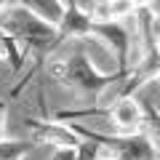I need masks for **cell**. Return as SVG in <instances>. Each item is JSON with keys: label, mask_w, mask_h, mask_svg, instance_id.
<instances>
[{"label": "cell", "mask_w": 160, "mask_h": 160, "mask_svg": "<svg viewBox=\"0 0 160 160\" xmlns=\"http://www.w3.org/2000/svg\"><path fill=\"white\" fill-rule=\"evenodd\" d=\"M48 160H78V149H69V147H62V149H53Z\"/></svg>", "instance_id": "obj_13"}, {"label": "cell", "mask_w": 160, "mask_h": 160, "mask_svg": "<svg viewBox=\"0 0 160 160\" xmlns=\"http://www.w3.org/2000/svg\"><path fill=\"white\" fill-rule=\"evenodd\" d=\"M139 6H142V3H133V0H118V3H109V16H112V22H128V19L133 22Z\"/></svg>", "instance_id": "obj_11"}, {"label": "cell", "mask_w": 160, "mask_h": 160, "mask_svg": "<svg viewBox=\"0 0 160 160\" xmlns=\"http://www.w3.org/2000/svg\"><path fill=\"white\" fill-rule=\"evenodd\" d=\"M38 142H27V139H0V160H27L35 152Z\"/></svg>", "instance_id": "obj_9"}, {"label": "cell", "mask_w": 160, "mask_h": 160, "mask_svg": "<svg viewBox=\"0 0 160 160\" xmlns=\"http://www.w3.org/2000/svg\"><path fill=\"white\" fill-rule=\"evenodd\" d=\"M56 120H80V118H104L109 120L115 136H133L144 131V102L136 96L112 99L107 107H80V109H59Z\"/></svg>", "instance_id": "obj_3"}, {"label": "cell", "mask_w": 160, "mask_h": 160, "mask_svg": "<svg viewBox=\"0 0 160 160\" xmlns=\"http://www.w3.org/2000/svg\"><path fill=\"white\" fill-rule=\"evenodd\" d=\"M99 158H102V147L96 142H86L83 139V144L78 147V160H99Z\"/></svg>", "instance_id": "obj_12"}, {"label": "cell", "mask_w": 160, "mask_h": 160, "mask_svg": "<svg viewBox=\"0 0 160 160\" xmlns=\"http://www.w3.org/2000/svg\"><path fill=\"white\" fill-rule=\"evenodd\" d=\"M0 53H3V59L11 62L13 72H19V69L27 64V56H29V51L24 48V43L19 38H13L6 27H0Z\"/></svg>", "instance_id": "obj_8"}, {"label": "cell", "mask_w": 160, "mask_h": 160, "mask_svg": "<svg viewBox=\"0 0 160 160\" xmlns=\"http://www.w3.org/2000/svg\"><path fill=\"white\" fill-rule=\"evenodd\" d=\"M99 160H102V158H99Z\"/></svg>", "instance_id": "obj_17"}, {"label": "cell", "mask_w": 160, "mask_h": 160, "mask_svg": "<svg viewBox=\"0 0 160 160\" xmlns=\"http://www.w3.org/2000/svg\"><path fill=\"white\" fill-rule=\"evenodd\" d=\"M8 8H11V3H6V0H0V16H6Z\"/></svg>", "instance_id": "obj_15"}, {"label": "cell", "mask_w": 160, "mask_h": 160, "mask_svg": "<svg viewBox=\"0 0 160 160\" xmlns=\"http://www.w3.org/2000/svg\"><path fill=\"white\" fill-rule=\"evenodd\" d=\"M6 128H8V102L0 99V139H6Z\"/></svg>", "instance_id": "obj_14"}, {"label": "cell", "mask_w": 160, "mask_h": 160, "mask_svg": "<svg viewBox=\"0 0 160 160\" xmlns=\"http://www.w3.org/2000/svg\"><path fill=\"white\" fill-rule=\"evenodd\" d=\"M0 59H3V53H0Z\"/></svg>", "instance_id": "obj_16"}, {"label": "cell", "mask_w": 160, "mask_h": 160, "mask_svg": "<svg viewBox=\"0 0 160 160\" xmlns=\"http://www.w3.org/2000/svg\"><path fill=\"white\" fill-rule=\"evenodd\" d=\"M93 35V22L80 3H69L67 6V16H64L62 27H59V43L67 40H91Z\"/></svg>", "instance_id": "obj_6"}, {"label": "cell", "mask_w": 160, "mask_h": 160, "mask_svg": "<svg viewBox=\"0 0 160 160\" xmlns=\"http://www.w3.org/2000/svg\"><path fill=\"white\" fill-rule=\"evenodd\" d=\"M123 75L115 69V72H107V69L96 67V62L91 59L88 51H78L72 56L64 59V78H62V86H67L69 91L78 93L80 102H96L102 99L107 91L118 88L123 83Z\"/></svg>", "instance_id": "obj_1"}, {"label": "cell", "mask_w": 160, "mask_h": 160, "mask_svg": "<svg viewBox=\"0 0 160 160\" xmlns=\"http://www.w3.org/2000/svg\"><path fill=\"white\" fill-rule=\"evenodd\" d=\"M0 27H6L13 38H19L24 43V48L29 53H35L38 62H43V64L48 59H53L56 48L62 46L59 43V29L46 24L43 19H38L24 3H11V8L3 16Z\"/></svg>", "instance_id": "obj_2"}, {"label": "cell", "mask_w": 160, "mask_h": 160, "mask_svg": "<svg viewBox=\"0 0 160 160\" xmlns=\"http://www.w3.org/2000/svg\"><path fill=\"white\" fill-rule=\"evenodd\" d=\"M72 128L80 139L96 142L102 147V160H160L158 149L149 144L144 131L133 136H115V133H96L80 123H72Z\"/></svg>", "instance_id": "obj_4"}, {"label": "cell", "mask_w": 160, "mask_h": 160, "mask_svg": "<svg viewBox=\"0 0 160 160\" xmlns=\"http://www.w3.org/2000/svg\"><path fill=\"white\" fill-rule=\"evenodd\" d=\"M24 126L32 131V142H38V144H51L53 149H62V147L78 149L80 144H83V139L75 133L72 123H62V120H56V118H51V120L27 118Z\"/></svg>", "instance_id": "obj_5"}, {"label": "cell", "mask_w": 160, "mask_h": 160, "mask_svg": "<svg viewBox=\"0 0 160 160\" xmlns=\"http://www.w3.org/2000/svg\"><path fill=\"white\" fill-rule=\"evenodd\" d=\"M158 83H160V80H158Z\"/></svg>", "instance_id": "obj_18"}, {"label": "cell", "mask_w": 160, "mask_h": 160, "mask_svg": "<svg viewBox=\"0 0 160 160\" xmlns=\"http://www.w3.org/2000/svg\"><path fill=\"white\" fill-rule=\"evenodd\" d=\"M144 133H147L149 144L158 149L160 155V107L155 102H144Z\"/></svg>", "instance_id": "obj_10"}, {"label": "cell", "mask_w": 160, "mask_h": 160, "mask_svg": "<svg viewBox=\"0 0 160 160\" xmlns=\"http://www.w3.org/2000/svg\"><path fill=\"white\" fill-rule=\"evenodd\" d=\"M24 6L29 8V11L35 13L38 19H43L46 24H51V27H62L64 16H67V0H27Z\"/></svg>", "instance_id": "obj_7"}]
</instances>
